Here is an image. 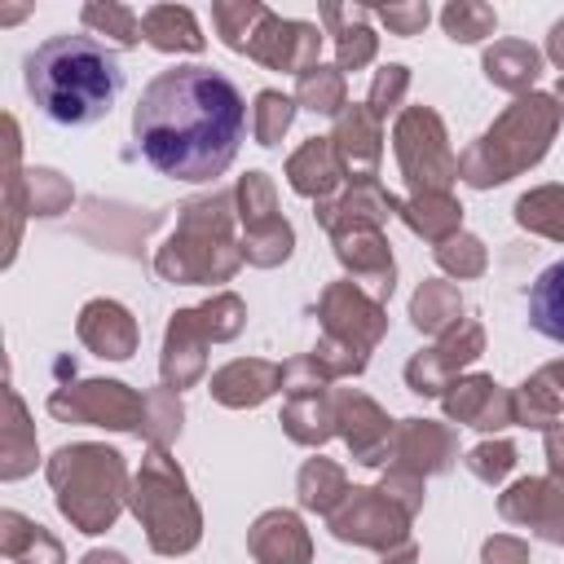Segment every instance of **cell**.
<instances>
[{
    "mask_svg": "<svg viewBox=\"0 0 564 564\" xmlns=\"http://www.w3.org/2000/svg\"><path fill=\"white\" fill-rule=\"evenodd\" d=\"M436 256H441V264H445L449 273H480V269H485V251H480V242L467 238V234L445 238V247H441Z\"/></svg>",
    "mask_w": 564,
    "mask_h": 564,
    "instance_id": "obj_38",
    "label": "cell"
},
{
    "mask_svg": "<svg viewBox=\"0 0 564 564\" xmlns=\"http://www.w3.org/2000/svg\"><path fill=\"white\" fill-rule=\"evenodd\" d=\"M22 70L40 115L62 128H88L106 119L123 88L119 57L93 35H53L26 53Z\"/></svg>",
    "mask_w": 564,
    "mask_h": 564,
    "instance_id": "obj_2",
    "label": "cell"
},
{
    "mask_svg": "<svg viewBox=\"0 0 564 564\" xmlns=\"http://www.w3.org/2000/svg\"><path fill=\"white\" fill-rule=\"evenodd\" d=\"M555 97H560V101H564V79H560V88H555ZM560 115H564V106H560Z\"/></svg>",
    "mask_w": 564,
    "mask_h": 564,
    "instance_id": "obj_44",
    "label": "cell"
},
{
    "mask_svg": "<svg viewBox=\"0 0 564 564\" xmlns=\"http://www.w3.org/2000/svg\"><path fill=\"white\" fill-rule=\"evenodd\" d=\"M330 529H335V538H344V542H366V546H392L397 538H401V516L392 511V502L388 498H379L375 489H352V498H348V507L330 520Z\"/></svg>",
    "mask_w": 564,
    "mask_h": 564,
    "instance_id": "obj_10",
    "label": "cell"
},
{
    "mask_svg": "<svg viewBox=\"0 0 564 564\" xmlns=\"http://www.w3.org/2000/svg\"><path fill=\"white\" fill-rule=\"evenodd\" d=\"M339 260L361 278V282H370L379 295H392V256H388V247L379 242V234H339Z\"/></svg>",
    "mask_w": 564,
    "mask_h": 564,
    "instance_id": "obj_20",
    "label": "cell"
},
{
    "mask_svg": "<svg viewBox=\"0 0 564 564\" xmlns=\"http://www.w3.org/2000/svg\"><path fill=\"white\" fill-rule=\"evenodd\" d=\"M251 551L264 564H308V538L304 524L291 511H269L251 529Z\"/></svg>",
    "mask_w": 564,
    "mask_h": 564,
    "instance_id": "obj_15",
    "label": "cell"
},
{
    "mask_svg": "<svg viewBox=\"0 0 564 564\" xmlns=\"http://www.w3.org/2000/svg\"><path fill=\"white\" fill-rule=\"evenodd\" d=\"M546 53H551V62L564 70V18L551 26V35H546Z\"/></svg>",
    "mask_w": 564,
    "mask_h": 564,
    "instance_id": "obj_42",
    "label": "cell"
},
{
    "mask_svg": "<svg viewBox=\"0 0 564 564\" xmlns=\"http://www.w3.org/2000/svg\"><path fill=\"white\" fill-rule=\"evenodd\" d=\"M291 115H295V101L282 97V93H273V88H264V93L256 97V110H251L256 141H260V145H278V137L291 128Z\"/></svg>",
    "mask_w": 564,
    "mask_h": 564,
    "instance_id": "obj_34",
    "label": "cell"
},
{
    "mask_svg": "<svg viewBox=\"0 0 564 564\" xmlns=\"http://www.w3.org/2000/svg\"><path fill=\"white\" fill-rule=\"evenodd\" d=\"M370 18H375V9H366V4H322V22L330 26L339 70H361L375 57L379 35L370 31Z\"/></svg>",
    "mask_w": 564,
    "mask_h": 564,
    "instance_id": "obj_11",
    "label": "cell"
},
{
    "mask_svg": "<svg viewBox=\"0 0 564 564\" xmlns=\"http://www.w3.org/2000/svg\"><path fill=\"white\" fill-rule=\"evenodd\" d=\"M401 216H405L410 229H419V234H427V238H445V234L463 220V207H458L454 198H445L441 189H423V194H414V198L401 207Z\"/></svg>",
    "mask_w": 564,
    "mask_h": 564,
    "instance_id": "obj_25",
    "label": "cell"
},
{
    "mask_svg": "<svg viewBox=\"0 0 564 564\" xmlns=\"http://www.w3.org/2000/svg\"><path fill=\"white\" fill-rule=\"evenodd\" d=\"M538 70H542V53L529 40H498L494 48H485V75L507 93H524L538 79Z\"/></svg>",
    "mask_w": 564,
    "mask_h": 564,
    "instance_id": "obj_17",
    "label": "cell"
},
{
    "mask_svg": "<svg viewBox=\"0 0 564 564\" xmlns=\"http://www.w3.org/2000/svg\"><path fill=\"white\" fill-rule=\"evenodd\" d=\"M317 48H322V31L313 22H295V18H278L273 9L260 18L247 57H256L269 70H313L317 66Z\"/></svg>",
    "mask_w": 564,
    "mask_h": 564,
    "instance_id": "obj_7",
    "label": "cell"
},
{
    "mask_svg": "<svg viewBox=\"0 0 564 564\" xmlns=\"http://www.w3.org/2000/svg\"><path fill=\"white\" fill-rule=\"evenodd\" d=\"M339 181V159H335V145L326 137H313L295 159H291V185L300 194H330Z\"/></svg>",
    "mask_w": 564,
    "mask_h": 564,
    "instance_id": "obj_23",
    "label": "cell"
},
{
    "mask_svg": "<svg viewBox=\"0 0 564 564\" xmlns=\"http://www.w3.org/2000/svg\"><path fill=\"white\" fill-rule=\"evenodd\" d=\"M79 335H84V344H88L97 357H115V361H123V357L132 352V344H137L132 317H128L119 304H110V300H97V304L84 308Z\"/></svg>",
    "mask_w": 564,
    "mask_h": 564,
    "instance_id": "obj_14",
    "label": "cell"
},
{
    "mask_svg": "<svg viewBox=\"0 0 564 564\" xmlns=\"http://www.w3.org/2000/svg\"><path fill=\"white\" fill-rule=\"evenodd\" d=\"M141 40L154 44L159 53H198L203 31L185 4H150L141 13Z\"/></svg>",
    "mask_w": 564,
    "mask_h": 564,
    "instance_id": "obj_16",
    "label": "cell"
},
{
    "mask_svg": "<svg viewBox=\"0 0 564 564\" xmlns=\"http://www.w3.org/2000/svg\"><path fill=\"white\" fill-rule=\"evenodd\" d=\"M397 159H401L414 189H441L458 172V163L445 145V128L427 106L401 110V119H397Z\"/></svg>",
    "mask_w": 564,
    "mask_h": 564,
    "instance_id": "obj_6",
    "label": "cell"
},
{
    "mask_svg": "<svg viewBox=\"0 0 564 564\" xmlns=\"http://www.w3.org/2000/svg\"><path fill=\"white\" fill-rule=\"evenodd\" d=\"M48 480L57 485L62 516L75 520L84 533H101L119 516L123 458L115 449H101V445L57 449V458L48 463Z\"/></svg>",
    "mask_w": 564,
    "mask_h": 564,
    "instance_id": "obj_4",
    "label": "cell"
},
{
    "mask_svg": "<svg viewBox=\"0 0 564 564\" xmlns=\"http://www.w3.org/2000/svg\"><path fill=\"white\" fill-rule=\"evenodd\" d=\"M31 203H35V212L40 216H53L57 212V203H66V185L57 181V172H31Z\"/></svg>",
    "mask_w": 564,
    "mask_h": 564,
    "instance_id": "obj_39",
    "label": "cell"
},
{
    "mask_svg": "<svg viewBox=\"0 0 564 564\" xmlns=\"http://www.w3.org/2000/svg\"><path fill=\"white\" fill-rule=\"evenodd\" d=\"M485 564H524V542H516V538L485 542Z\"/></svg>",
    "mask_w": 564,
    "mask_h": 564,
    "instance_id": "obj_41",
    "label": "cell"
},
{
    "mask_svg": "<svg viewBox=\"0 0 564 564\" xmlns=\"http://www.w3.org/2000/svg\"><path fill=\"white\" fill-rule=\"evenodd\" d=\"M405 88H410V70H405L401 62H388V66L375 75V84H370V115L383 119L388 110H397L401 97H405Z\"/></svg>",
    "mask_w": 564,
    "mask_h": 564,
    "instance_id": "obj_36",
    "label": "cell"
},
{
    "mask_svg": "<svg viewBox=\"0 0 564 564\" xmlns=\"http://www.w3.org/2000/svg\"><path fill=\"white\" fill-rule=\"evenodd\" d=\"M560 123V106L546 93H529L520 97L467 154H463V176L471 185H498L507 176H516L520 167L538 163L555 137Z\"/></svg>",
    "mask_w": 564,
    "mask_h": 564,
    "instance_id": "obj_3",
    "label": "cell"
},
{
    "mask_svg": "<svg viewBox=\"0 0 564 564\" xmlns=\"http://www.w3.org/2000/svg\"><path fill=\"white\" fill-rule=\"evenodd\" d=\"M375 18H379L392 35H419V31L432 22V9H427L423 0H414V4H379Z\"/></svg>",
    "mask_w": 564,
    "mask_h": 564,
    "instance_id": "obj_37",
    "label": "cell"
},
{
    "mask_svg": "<svg viewBox=\"0 0 564 564\" xmlns=\"http://www.w3.org/2000/svg\"><path fill=\"white\" fill-rule=\"evenodd\" d=\"M295 101L308 106L313 115H335L339 106H348V101H344V70L317 62L313 70L300 75V84H295Z\"/></svg>",
    "mask_w": 564,
    "mask_h": 564,
    "instance_id": "obj_28",
    "label": "cell"
},
{
    "mask_svg": "<svg viewBox=\"0 0 564 564\" xmlns=\"http://www.w3.org/2000/svg\"><path fill=\"white\" fill-rule=\"evenodd\" d=\"M516 220L529 225V229H542L551 238H564V189L546 185V189H533L516 203Z\"/></svg>",
    "mask_w": 564,
    "mask_h": 564,
    "instance_id": "obj_31",
    "label": "cell"
},
{
    "mask_svg": "<svg viewBox=\"0 0 564 564\" xmlns=\"http://www.w3.org/2000/svg\"><path fill=\"white\" fill-rule=\"evenodd\" d=\"M194 322H198V313H176V322H172V330H167L163 375H167V383H172V388L189 383V379L203 370V357L194 352V348H198V344H194Z\"/></svg>",
    "mask_w": 564,
    "mask_h": 564,
    "instance_id": "obj_26",
    "label": "cell"
},
{
    "mask_svg": "<svg viewBox=\"0 0 564 564\" xmlns=\"http://www.w3.org/2000/svg\"><path fill=\"white\" fill-rule=\"evenodd\" d=\"M335 154L344 159V167H352L357 181H370L375 176V163H379V128H375V115L370 106H348L339 115V128H335Z\"/></svg>",
    "mask_w": 564,
    "mask_h": 564,
    "instance_id": "obj_13",
    "label": "cell"
},
{
    "mask_svg": "<svg viewBox=\"0 0 564 564\" xmlns=\"http://www.w3.org/2000/svg\"><path fill=\"white\" fill-rule=\"evenodd\" d=\"M247 132V101L238 84L212 66L159 70L132 110V137L145 163L172 181L220 176Z\"/></svg>",
    "mask_w": 564,
    "mask_h": 564,
    "instance_id": "obj_1",
    "label": "cell"
},
{
    "mask_svg": "<svg viewBox=\"0 0 564 564\" xmlns=\"http://www.w3.org/2000/svg\"><path fill=\"white\" fill-rule=\"evenodd\" d=\"M132 507H137V516H141L145 529H150L154 551L176 555V551H189V546L198 542V511H194V502L185 498V480H181V471L163 458V449H154V454L145 458Z\"/></svg>",
    "mask_w": 564,
    "mask_h": 564,
    "instance_id": "obj_5",
    "label": "cell"
},
{
    "mask_svg": "<svg viewBox=\"0 0 564 564\" xmlns=\"http://www.w3.org/2000/svg\"><path fill=\"white\" fill-rule=\"evenodd\" d=\"M335 494H348L339 467L326 463V458H313V463L300 471V502H304V507H317V511H330Z\"/></svg>",
    "mask_w": 564,
    "mask_h": 564,
    "instance_id": "obj_35",
    "label": "cell"
},
{
    "mask_svg": "<svg viewBox=\"0 0 564 564\" xmlns=\"http://www.w3.org/2000/svg\"><path fill=\"white\" fill-rule=\"evenodd\" d=\"M4 551L18 564H62V546L40 524H26L13 511H4Z\"/></svg>",
    "mask_w": 564,
    "mask_h": 564,
    "instance_id": "obj_24",
    "label": "cell"
},
{
    "mask_svg": "<svg viewBox=\"0 0 564 564\" xmlns=\"http://www.w3.org/2000/svg\"><path fill=\"white\" fill-rule=\"evenodd\" d=\"M401 454H423L419 467L423 471H441L449 463V436L423 419H405V432H401Z\"/></svg>",
    "mask_w": 564,
    "mask_h": 564,
    "instance_id": "obj_33",
    "label": "cell"
},
{
    "mask_svg": "<svg viewBox=\"0 0 564 564\" xmlns=\"http://www.w3.org/2000/svg\"><path fill=\"white\" fill-rule=\"evenodd\" d=\"M339 419H344V436L352 445V454L361 463H379L383 441H388V419L366 401V397H339Z\"/></svg>",
    "mask_w": 564,
    "mask_h": 564,
    "instance_id": "obj_19",
    "label": "cell"
},
{
    "mask_svg": "<svg viewBox=\"0 0 564 564\" xmlns=\"http://www.w3.org/2000/svg\"><path fill=\"white\" fill-rule=\"evenodd\" d=\"M458 392L445 397L449 414L471 423V427H502L511 419V401L498 392L494 379H467V383H454Z\"/></svg>",
    "mask_w": 564,
    "mask_h": 564,
    "instance_id": "obj_18",
    "label": "cell"
},
{
    "mask_svg": "<svg viewBox=\"0 0 564 564\" xmlns=\"http://www.w3.org/2000/svg\"><path fill=\"white\" fill-rule=\"evenodd\" d=\"M458 308H463V300L445 282H423L410 313H414V326L419 330H441V326H449L458 317Z\"/></svg>",
    "mask_w": 564,
    "mask_h": 564,
    "instance_id": "obj_32",
    "label": "cell"
},
{
    "mask_svg": "<svg viewBox=\"0 0 564 564\" xmlns=\"http://www.w3.org/2000/svg\"><path fill=\"white\" fill-rule=\"evenodd\" d=\"M441 26H445L449 40L476 44V40H485V35L498 31V13L489 4H480V0H454V4L441 9Z\"/></svg>",
    "mask_w": 564,
    "mask_h": 564,
    "instance_id": "obj_29",
    "label": "cell"
},
{
    "mask_svg": "<svg viewBox=\"0 0 564 564\" xmlns=\"http://www.w3.org/2000/svg\"><path fill=\"white\" fill-rule=\"evenodd\" d=\"M264 13H269V9H264L260 0H216V4H212V22H216L220 40H225L234 53H247V44H251V35H256V26H260Z\"/></svg>",
    "mask_w": 564,
    "mask_h": 564,
    "instance_id": "obj_27",
    "label": "cell"
},
{
    "mask_svg": "<svg viewBox=\"0 0 564 564\" xmlns=\"http://www.w3.org/2000/svg\"><path fill=\"white\" fill-rule=\"evenodd\" d=\"M79 22L97 35H110L115 44H137L141 40V18L128 9V4H115V0H93L79 9Z\"/></svg>",
    "mask_w": 564,
    "mask_h": 564,
    "instance_id": "obj_30",
    "label": "cell"
},
{
    "mask_svg": "<svg viewBox=\"0 0 564 564\" xmlns=\"http://www.w3.org/2000/svg\"><path fill=\"white\" fill-rule=\"evenodd\" d=\"M242 194V216L251 225V238H247V256L256 264H278L291 256V229L286 220L273 216V189L264 181V172H247V181L238 185Z\"/></svg>",
    "mask_w": 564,
    "mask_h": 564,
    "instance_id": "obj_8",
    "label": "cell"
},
{
    "mask_svg": "<svg viewBox=\"0 0 564 564\" xmlns=\"http://www.w3.org/2000/svg\"><path fill=\"white\" fill-rule=\"evenodd\" d=\"M467 463H471V471H476V476L498 480V476H502V471L516 463V449H511L507 441H498V445H480V449H476Z\"/></svg>",
    "mask_w": 564,
    "mask_h": 564,
    "instance_id": "obj_40",
    "label": "cell"
},
{
    "mask_svg": "<svg viewBox=\"0 0 564 564\" xmlns=\"http://www.w3.org/2000/svg\"><path fill=\"white\" fill-rule=\"evenodd\" d=\"M84 564H123V555H115V551H93Z\"/></svg>",
    "mask_w": 564,
    "mask_h": 564,
    "instance_id": "obj_43",
    "label": "cell"
},
{
    "mask_svg": "<svg viewBox=\"0 0 564 564\" xmlns=\"http://www.w3.org/2000/svg\"><path fill=\"white\" fill-rule=\"evenodd\" d=\"M480 352V326H471V322H463L458 326V335H449L441 348H432L427 357H414L410 361V388L414 392H423V397H436L441 388H445V375L454 370V366H463V361H471Z\"/></svg>",
    "mask_w": 564,
    "mask_h": 564,
    "instance_id": "obj_12",
    "label": "cell"
},
{
    "mask_svg": "<svg viewBox=\"0 0 564 564\" xmlns=\"http://www.w3.org/2000/svg\"><path fill=\"white\" fill-rule=\"evenodd\" d=\"M48 410L57 419H93L101 427H137V414H141V401L123 388V383H79L75 392H57L48 401Z\"/></svg>",
    "mask_w": 564,
    "mask_h": 564,
    "instance_id": "obj_9",
    "label": "cell"
},
{
    "mask_svg": "<svg viewBox=\"0 0 564 564\" xmlns=\"http://www.w3.org/2000/svg\"><path fill=\"white\" fill-rule=\"evenodd\" d=\"M529 326L555 344H564V260L542 269L529 291Z\"/></svg>",
    "mask_w": 564,
    "mask_h": 564,
    "instance_id": "obj_22",
    "label": "cell"
},
{
    "mask_svg": "<svg viewBox=\"0 0 564 564\" xmlns=\"http://www.w3.org/2000/svg\"><path fill=\"white\" fill-rule=\"evenodd\" d=\"M273 383H278V370L269 361H234L212 379V392L225 405H256L273 392Z\"/></svg>",
    "mask_w": 564,
    "mask_h": 564,
    "instance_id": "obj_21",
    "label": "cell"
}]
</instances>
